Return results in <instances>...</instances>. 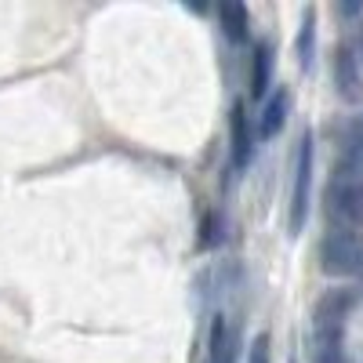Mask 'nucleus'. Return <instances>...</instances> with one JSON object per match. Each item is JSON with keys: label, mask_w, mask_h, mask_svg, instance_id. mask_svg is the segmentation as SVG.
Listing matches in <instances>:
<instances>
[{"label": "nucleus", "mask_w": 363, "mask_h": 363, "mask_svg": "<svg viewBox=\"0 0 363 363\" xmlns=\"http://www.w3.org/2000/svg\"><path fill=\"white\" fill-rule=\"evenodd\" d=\"M320 269L327 277L359 280L363 277V236L352 229H330L320 244Z\"/></svg>", "instance_id": "f257e3e1"}, {"label": "nucleus", "mask_w": 363, "mask_h": 363, "mask_svg": "<svg viewBox=\"0 0 363 363\" xmlns=\"http://www.w3.org/2000/svg\"><path fill=\"white\" fill-rule=\"evenodd\" d=\"M327 215L335 229H363V178L335 174L327 186Z\"/></svg>", "instance_id": "f03ea898"}, {"label": "nucleus", "mask_w": 363, "mask_h": 363, "mask_svg": "<svg viewBox=\"0 0 363 363\" xmlns=\"http://www.w3.org/2000/svg\"><path fill=\"white\" fill-rule=\"evenodd\" d=\"M313 160H316L313 131H306V135H301V142H298V157H294V189H291V233H294V236H298L301 229H306V218H309Z\"/></svg>", "instance_id": "7ed1b4c3"}, {"label": "nucleus", "mask_w": 363, "mask_h": 363, "mask_svg": "<svg viewBox=\"0 0 363 363\" xmlns=\"http://www.w3.org/2000/svg\"><path fill=\"white\" fill-rule=\"evenodd\" d=\"M313 363H352L345 352V327L342 323H313Z\"/></svg>", "instance_id": "20e7f679"}, {"label": "nucleus", "mask_w": 363, "mask_h": 363, "mask_svg": "<svg viewBox=\"0 0 363 363\" xmlns=\"http://www.w3.org/2000/svg\"><path fill=\"white\" fill-rule=\"evenodd\" d=\"M335 87L345 102H359L363 99V73H359V58L349 44H342L335 51Z\"/></svg>", "instance_id": "39448f33"}, {"label": "nucleus", "mask_w": 363, "mask_h": 363, "mask_svg": "<svg viewBox=\"0 0 363 363\" xmlns=\"http://www.w3.org/2000/svg\"><path fill=\"white\" fill-rule=\"evenodd\" d=\"M287 113H291V91H287V87H277V91H272V95L265 99L262 116L255 120V138H258V142L277 138V135L284 131Z\"/></svg>", "instance_id": "423d86ee"}, {"label": "nucleus", "mask_w": 363, "mask_h": 363, "mask_svg": "<svg viewBox=\"0 0 363 363\" xmlns=\"http://www.w3.org/2000/svg\"><path fill=\"white\" fill-rule=\"evenodd\" d=\"M359 301V291H349V287H338V291H327L320 301H316V313H313V323H342L349 320V313L356 309Z\"/></svg>", "instance_id": "0eeeda50"}, {"label": "nucleus", "mask_w": 363, "mask_h": 363, "mask_svg": "<svg viewBox=\"0 0 363 363\" xmlns=\"http://www.w3.org/2000/svg\"><path fill=\"white\" fill-rule=\"evenodd\" d=\"M229 135H233V167L244 171L251 164V153H255V135H251V124H247V113L244 106H233V120H229Z\"/></svg>", "instance_id": "6e6552de"}, {"label": "nucleus", "mask_w": 363, "mask_h": 363, "mask_svg": "<svg viewBox=\"0 0 363 363\" xmlns=\"http://www.w3.org/2000/svg\"><path fill=\"white\" fill-rule=\"evenodd\" d=\"M236 345H240V330L225 316H215L211 323V356L207 363H236Z\"/></svg>", "instance_id": "1a4fd4ad"}, {"label": "nucleus", "mask_w": 363, "mask_h": 363, "mask_svg": "<svg viewBox=\"0 0 363 363\" xmlns=\"http://www.w3.org/2000/svg\"><path fill=\"white\" fill-rule=\"evenodd\" d=\"M313 51H316V11L306 8L301 15V29H298V66L301 69H313Z\"/></svg>", "instance_id": "9d476101"}, {"label": "nucleus", "mask_w": 363, "mask_h": 363, "mask_svg": "<svg viewBox=\"0 0 363 363\" xmlns=\"http://www.w3.org/2000/svg\"><path fill=\"white\" fill-rule=\"evenodd\" d=\"M222 29H225V37L233 44H244L247 40V8L244 4H236V0H229V4H222Z\"/></svg>", "instance_id": "9b49d317"}, {"label": "nucleus", "mask_w": 363, "mask_h": 363, "mask_svg": "<svg viewBox=\"0 0 363 363\" xmlns=\"http://www.w3.org/2000/svg\"><path fill=\"white\" fill-rule=\"evenodd\" d=\"M269 77H272V48L269 44H258L255 48V66H251V95L255 99H265Z\"/></svg>", "instance_id": "f8f14e48"}, {"label": "nucleus", "mask_w": 363, "mask_h": 363, "mask_svg": "<svg viewBox=\"0 0 363 363\" xmlns=\"http://www.w3.org/2000/svg\"><path fill=\"white\" fill-rule=\"evenodd\" d=\"M247 363H269V335H258V338L251 342Z\"/></svg>", "instance_id": "ddd939ff"}, {"label": "nucleus", "mask_w": 363, "mask_h": 363, "mask_svg": "<svg viewBox=\"0 0 363 363\" xmlns=\"http://www.w3.org/2000/svg\"><path fill=\"white\" fill-rule=\"evenodd\" d=\"M349 138H363V116H356L349 124Z\"/></svg>", "instance_id": "4468645a"}, {"label": "nucleus", "mask_w": 363, "mask_h": 363, "mask_svg": "<svg viewBox=\"0 0 363 363\" xmlns=\"http://www.w3.org/2000/svg\"><path fill=\"white\" fill-rule=\"evenodd\" d=\"M338 11H342V15H359V11H363V4H342Z\"/></svg>", "instance_id": "2eb2a0df"}, {"label": "nucleus", "mask_w": 363, "mask_h": 363, "mask_svg": "<svg viewBox=\"0 0 363 363\" xmlns=\"http://www.w3.org/2000/svg\"><path fill=\"white\" fill-rule=\"evenodd\" d=\"M352 51H356V58L363 62V29H359V40H356V48H352Z\"/></svg>", "instance_id": "dca6fc26"}]
</instances>
